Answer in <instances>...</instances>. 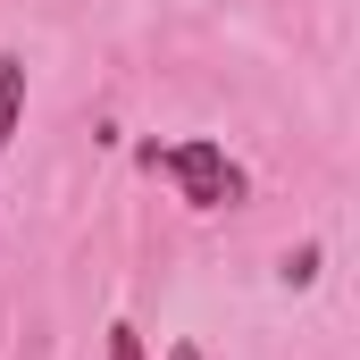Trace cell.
<instances>
[{
	"label": "cell",
	"instance_id": "obj_5",
	"mask_svg": "<svg viewBox=\"0 0 360 360\" xmlns=\"http://www.w3.org/2000/svg\"><path fill=\"white\" fill-rule=\"evenodd\" d=\"M168 360H201V344H168Z\"/></svg>",
	"mask_w": 360,
	"mask_h": 360
},
{
	"label": "cell",
	"instance_id": "obj_3",
	"mask_svg": "<svg viewBox=\"0 0 360 360\" xmlns=\"http://www.w3.org/2000/svg\"><path fill=\"white\" fill-rule=\"evenodd\" d=\"M276 276H285V285H310V276H319V243H302V252H285V269H276Z\"/></svg>",
	"mask_w": 360,
	"mask_h": 360
},
{
	"label": "cell",
	"instance_id": "obj_4",
	"mask_svg": "<svg viewBox=\"0 0 360 360\" xmlns=\"http://www.w3.org/2000/svg\"><path fill=\"white\" fill-rule=\"evenodd\" d=\"M109 360H151V352H143V335H134V327H109Z\"/></svg>",
	"mask_w": 360,
	"mask_h": 360
},
{
	"label": "cell",
	"instance_id": "obj_1",
	"mask_svg": "<svg viewBox=\"0 0 360 360\" xmlns=\"http://www.w3.org/2000/svg\"><path fill=\"white\" fill-rule=\"evenodd\" d=\"M143 168L176 184L184 210H235V201L252 193L243 160H235L226 143H210V134H193V143H143Z\"/></svg>",
	"mask_w": 360,
	"mask_h": 360
},
{
	"label": "cell",
	"instance_id": "obj_2",
	"mask_svg": "<svg viewBox=\"0 0 360 360\" xmlns=\"http://www.w3.org/2000/svg\"><path fill=\"white\" fill-rule=\"evenodd\" d=\"M17 126H25V59L0 51V151L17 143Z\"/></svg>",
	"mask_w": 360,
	"mask_h": 360
}]
</instances>
